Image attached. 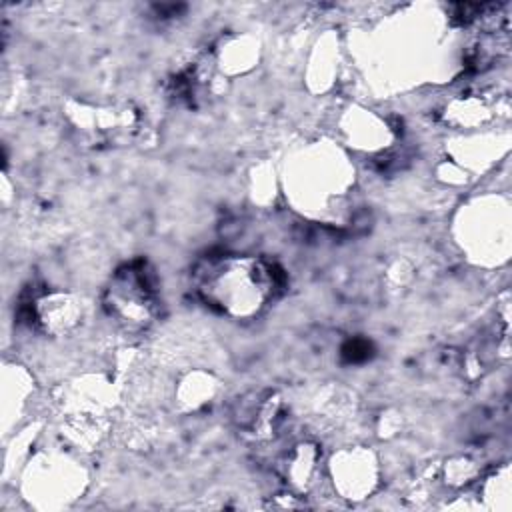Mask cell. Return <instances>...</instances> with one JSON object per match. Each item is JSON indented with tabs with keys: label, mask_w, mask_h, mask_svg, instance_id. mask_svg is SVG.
Returning <instances> with one entry per match:
<instances>
[{
	"label": "cell",
	"mask_w": 512,
	"mask_h": 512,
	"mask_svg": "<svg viewBox=\"0 0 512 512\" xmlns=\"http://www.w3.org/2000/svg\"><path fill=\"white\" fill-rule=\"evenodd\" d=\"M194 284L202 302L230 320L260 316L278 288L274 266L248 254L208 256L196 266Z\"/></svg>",
	"instance_id": "cell-1"
},
{
	"label": "cell",
	"mask_w": 512,
	"mask_h": 512,
	"mask_svg": "<svg viewBox=\"0 0 512 512\" xmlns=\"http://www.w3.org/2000/svg\"><path fill=\"white\" fill-rule=\"evenodd\" d=\"M104 310L128 332H140L158 316L154 276L146 264H128L116 270L104 288Z\"/></svg>",
	"instance_id": "cell-2"
},
{
	"label": "cell",
	"mask_w": 512,
	"mask_h": 512,
	"mask_svg": "<svg viewBox=\"0 0 512 512\" xmlns=\"http://www.w3.org/2000/svg\"><path fill=\"white\" fill-rule=\"evenodd\" d=\"M328 472L336 492L348 500H362L378 484L376 456L362 446H348L332 454Z\"/></svg>",
	"instance_id": "cell-3"
},
{
	"label": "cell",
	"mask_w": 512,
	"mask_h": 512,
	"mask_svg": "<svg viewBox=\"0 0 512 512\" xmlns=\"http://www.w3.org/2000/svg\"><path fill=\"white\" fill-rule=\"evenodd\" d=\"M284 402L276 392L260 390L248 392L238 398L232 410V418L238 430L256 442L272 440L286 420Z\"/></svg>",
	"instance_id": "cell-4"
},
{
	"label": "cell",
	"mask_w": 512,
	"mask_h": 512,
	"mask_svg": "<svg viewBox=\"0 0 512 512\" xmlns=\"http://www.w3.org/2000/svg\"><path fill=\"white\" fill-rule=\"evenodd\" d=\"M30 314L40 332L60 338L72 334L82 324L84 304L70 292L48 290L34 298Z\"/></svg>",
	"instance_id": "cell-5"
},
{
	"label": "cell",
	"mask_w": 512,
	"mask_h": 512,
	"mask_svg": "<svg viewBox=\"0 0 512 512\" xmlns=\"http://www.w3.org/2000/svg\"><path fill=\"white\" fill-rule=\"evenodd\" d=\"M322 450L312 440L294 442L278 460V472L292 494H308L320 480Z\"/></svg>",
	"instance_id": "cell-6"
},
{
	"label": "cell",
	"mask_w": 512,
	"mask_h": 512,
	"mask_svg": "<svg viewBox=\"0 0 512 512\" xmlns=\"http://www.w3.org/2000/svg\"><path fill=\"white\" fill-rule=\"evenodd\" d=\"M218 388L214 374L206 370H190L178 380L174 400L182 412H198L214 402Z\"/></svg>",
	"instance_id": "cell-7"
},
{
	"label": "cell",
	"mask_w": 512,
	"mask_h": 512,
	"mask_svg": "<svg viewBox=\"0 0 512 512\" xmlns=\"http://www.w3.org/2000/svg\"><path fill=\"white\" fill-rule=\"evenodd\" d=\"M490 118V106L478 94L452 98L444 108V120L454 128H476Z\"/></svg>",
	"instance_id": "cell-8"
},
{
	"label": "cell",
	"mask_w": 512,
	"mask_h": 512,
	"mask_svg": "<svg viewBox=\"0 0 512 512\" xmlns=\"http://www.w3.org/2000/svg\"><path fill=\"white\" fill-rule=\"evenodd\" d=\"M256 58L258 44L250 36H232L218 50L216 64L230 74H240L250 70L256 64Z\"/></svg>",
	"instance_id": "cell-9"
},
{
	"label": "cell",
	"mask_w": 512,
	"mask_h": 512,
	"mask_svg": "<svg viewBox=\"0 0 512 512\" xmlns=\"http://www.w3.org/2000/svg\"><path fill=\"white\" fill-rule=\"evenodd\" d=\"M482 496L490 506L498 510H508L510 508V468L508 464L496 468L490 476H486L480 484Z\"/></svg>",
	"instance_id": "cell-10"
},
{
	"label": "cell",
	"mask_w": 512,
	"mask_h": 512,
	"mask_svg": "<svg viewBox=\"0 0 512 512\" xmlns=\"http://www.w3.org/2000/svg\"><path fill=\"white\" fill-rule=\"evenodd\" d=\"M478 474H480V468L470 456L450 458L444 466V480L454 488H462L470 484L472 480L478 478Z\"/></svg>",
	"instance_id": "cell-11"
}]
</instances>
